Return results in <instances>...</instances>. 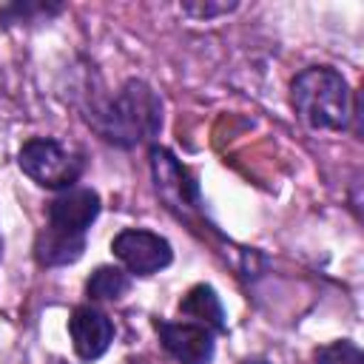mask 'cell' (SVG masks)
Listing matches in <instances>:
<instances>
[{
    "label": "cell",
    "mask_w": 364,
    "mask_h": 364,
    "mask_svg": "<svg viewBox=\"0 0 364 364\" xmlns=\"http://www.w3.org/2000/svg\"><path fill=\"white\" fill-rule=\"evenodd\" d=\"M63 3H51V0H11L6 6H0V26L11 28V26H37V23H48L57 14H63Z\"/></svg>",
    "instance_id": "obj_10"
},
{
    "label": "cell",
    "mask_w": 364,
    "mask_h": 364,
    "mask_svg": "<svg viewBox=\"0 0 364 364\" xmlns=\"http://www.w3.org/2000/svg\"><path fill=\"white\" fill-rule=\"evenodd\" d=\"M114 321L91 307V304H82V307H74L71 310V318H68V336H71V347L77 353L80 361H97L108 353L111 341H114Z\"/></svg>",
    "instance_id": "obj_8"
},
{
    "label": "cell",
    "mask_w": 364,
    "mask_h": 364,
    "mask_svg": "<svg viewBox=\"0 0 364 364\" xmlns=\"http://www.w3.org/2000/svg\"><path fill=\"white\" fill-rule=\"evenodd\" d=\"M111 253L122 262L125 273L154 276L173 262V247L165 236L145 228H125L111 239Z\"/></svg>",
    "instance_id": "obj_6"
},
{
    "label": "cell",
    "mask_w": 364,
    "mask_h": 364,
    "mask_svg": "<svg viewBox=\"0 0 364 364\" xmlns=\"http://www.w3.org/2000/svg\"><path fill=\"white\" fill-rule=\"evenodd\" d=\"M0 256H3V239H0Z\"/></svg>",
    "instance_id": "obj_15"
},
{
    "label": "cell",
    "mask_w": 364,
    "mask_h": 364,
    "mask_svg": "<svg viewBox=\"0 0 364 364\" xmlns=\"http://www.w3.org/2000/svg\"><path fill=\"white\" fill-rule=\"evenodd\" d=\"M316 364H364V355L355 341L341 338V341H333L316 350Z\"/></svg>",
    "instance_id": "obj_12"
},
{
    "label": "cell",
    "mask_w": 364,
    "mask_h": 364,
    "mask_svg": "<svg viewBox=\"0 0 364 364\" xmlns=\"http://www.w3.org/2000/svg\"><path fill=\"white\" fill-rule=\"evenodd\" d=\"M179 9H182V14L208 23V20H216V17H225V14L236 11L239 3H228V0H188Z\"/></svg>",
    "instance_id": "obj_13"
},
{
    "label": "cell",
    "mask_w": 364,
    "mask_h": 364,
    "mask_svg": "<svg viewBox=\"0 0 364 364\" xmlns=\"http://www.w3.org/2000/svg\"><path fill=\"white\" fill-rule=\"evenodd\" d=\"M128 287H131V276L122 267L100 264L85 282V296L91 301H117Z\"/></svg>",
    "instance_id": "obj_11"
},
{
    "label": "cell",
    "mask_w": 364,
    "mask_h": 364,
    "mask_svg": "<svg viewBox=\"0 0 364 364\" xmlns=\"http://www.w3.org/2000/svg\"><path fill=\"white\" fill-rule=\"evenodd\" d=\"M156 333H159L162 347L179 364H210L213 361L216 341L208 327L182 318V321H156Z\"/></svg>",
    "instance_id": "obj_7"
},
{
    "label": "cell",
    "mask_w": 364,
    "mask_h": 364,
    "mask_svg": "<svg viewBox=\"0 0 364 364\" xmlns=\"http://www.w3.org/2000/svg\"><path fill=\"white\" fill-rule=\"evenodd\" d=\"M82 117L108 145L131 151L162 131V97L139 77L125 80L114 94H88Z\"/></svg>",
    "instance_id": "obj_1"
},
{
    "label": "cell",
    "mask_w": 364,
    "mask_h": 364,
    "mask_svg": "<svg viewBox=\"0 0 364 364\" xmlns=\"http://www.w3.org/2000/svg\"><path fill=\"white\" fill-rule=\"evenodd\" d=\"M17 165L31 182L48 191L77 188L85 168L82 154L71 151L68 145L51 136H31L28 142H23V148L17 151Z\"/></svg>",
    "instance_id": "obj_4"
},
{
    "label": "cell",
    "mask_w": 364,
    "mask_h": 364,
    "mask_svg": "<svg viewBox=\"0 0 364 364\" xmlns=\"http://www.w3.org/2000/svg\"><path fill=\"white\" fill-rule=\"evenodd\" d=\"M242 364H270V361H264V358H245Z\"/></svg>",
    "instance_id": "obj_14"
},
{
    "label": "cell",
    "mask_w": 364,
    "mask_h": 364,
    "mask_svg": "<svg viewBox=\"0 0 364 364\" xmlns=\"http://www.w3.org/2000/svg\"><path fill=\"white\" fill-rule=\"evenodd\" d=\"M148 156H151L154 188L162 196V202L182 219H193L196 213H202V191L191 168L182 165L168 148H159V145H154Z\"/></svg>",
    "instance_id": "obj_5"
},
{
    "label": "cell",
    "mask_w": 364,
    "mask_h": 364,
    "mask_svg": "<svg viewBox=\"0 0 364 364\" xmlns=\"http://www.w3.org/2000/svg\"><path fill=\"white\" fill-rule=\"evenodd\" d=\"M179 316H185L193 324L208 327L210 333H225L228 321H225V307L216 296V290L210 284H193L185 299L179 301Z\"/></svg>",
    "instance_id": "obj_9"
},
{
    "label": "cell",
    "mask_w": 364,
    "mask_h": 364,
    "mask_svg": "<svg viewBox=\"0 0 364 364\" xmlns=\"http://www.w3.org/2000/svg\"><path fill=\"white\" fill-rule=\"evenodd\" d=\"M296 117L313 131H347L358 117L350 82L333 65H310L290 82Z\"/></svg>",
    "instance_id": "obj_3"
},
{
    "label": "cell",
    "mask_w": 364,
    "mask_h": 364,
    "mask_svg": "<svg viewBox=\"0 0 364 364\" xmlns=\"http://www.w3.org/2000/svg\"><path fill=\"white\" fill-rule=\"evenodd\" d=\"M102 202L91 188L60 191L46 210V225L37 233L34 256L43 267H65L82 259L85 233L100 216Z\"/></svg>",
    "instance_id": "obj_2"
}]
</instances>
